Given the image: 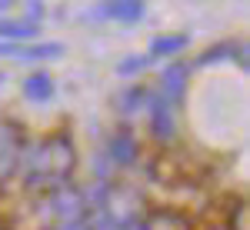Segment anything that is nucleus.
I'll use <instances>...</instances> for the list:
<instances>
[{
	"mask_svg": "<svg viewBox=\"0 0 250 230\" xmlns=\"http://www.w3.org/2000/svg\"><path fill=\"white\" fill-rule=\"evenodd\" d=\"M150 230H190V227H187V220H180L173 213H160V217H154Z\"/></svg>",
	"mask_w": 250,
	"mask_h": 230,
	"instance_id": "f257e3e1",
	"label": "nucleus"
}]
</instances>
